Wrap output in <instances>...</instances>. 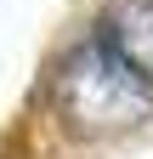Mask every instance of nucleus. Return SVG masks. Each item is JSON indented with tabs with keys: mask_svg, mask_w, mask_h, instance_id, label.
Here are the masks:
<instances>
[{
	"mask_svg": "<svg viewBox=\"0 0 153 159\" xmlns=\"http://www.w3.org/2000/svg\"><path fill=\"white\" fill-rule=\"evenodd\" d=\"M51 108L74 136H119L153 119V85L136 80L102 40H80L51 63Z\"/></svg>",
	"mask_w": 153,
	"mask_h": 159,
	"instance_id": "f257e3e1",
	"label": "nucleus"
},
{
	"mask_svg": "<svg viewBox=\"0 0 153 159\" xmlns=\"http://www.w3.org/2000/svg\"><path fill=\"white\" fill-rule=\"evenodd\" d=\"M97 40L119 57V63L153 85V0H108Z\"/></svg>",
	"mask_w": 153,
	"mask_h": 159,
	"instance_id": "f03ea898",
	"label": "nucleus"
}]
</instances>
